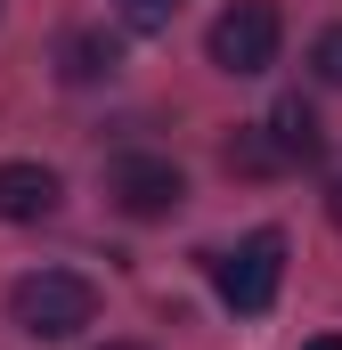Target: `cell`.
I'll return each mask as SVG.
<instances>
[{
    "label": "cell",
    "instance_id": "obj_1",
    "mask_svg": "<svg viewBox=\"0 0 342 350\" xmlns=\"http://www.w3.org/2000/svg\"><path fill=\"white\" fill-rule=\"evenodd\" d=\"M8 318L33 342H66V334H82L90 318H98V285H90L82 269H25L8 285Z\"/></svg>",
    "mask_w": 342,
    "mask_h": 350
},
{
    "label": "cell",
    "instance_id": "obj_2",
    "mask_svg": "<svg viewBox=\"0 0 342 350\" xmlns=\"http://www.w3.org/2000/svg\"><path fill=\"white\" fill-rule=\"evenodd\" d=\"M212 66L220 74H237V82H253V74H269L277 66V49H285V16L269 8V0H237V8H220L212 16Z\"/></svg>",
    "mask_w": 342,
    "mask_h": 350
},
{
    "label": "cell",
    "instance_id": "obj_3",
    "mask_svg": "<svg viewBox=\"0 0 342 350\" xmlns=\"http://www.w3.org/2000/svg\"><path fill=\"white\" fill-rule=\"evenodd\" d=\"M212 285H220V301H228L237 318H261V310L277 301V285H285V237H277V228H253L237 253L212 261Z\"/></svg>",
    "mask_w": 342,
    "mask_h": 350
},
{
    "label": "cell",
    "instance_id": "obj_4",
    "mask_svg": "<svg viewBox=\"0 0 342 350\" xmlns=\"http://www.w3.org/2000/svg\"><path fill=\"white\" fill-rule=\"evenodd\" d=\"M106 196H114L131 220H171V212L187 204V179H179V163H171V155H114Z\"/></svg>",
    "mask_w": 342,
    "mask_h": 350
},
{
    "label": "cell",
    "instance_id": "obj_5",
    "mask_svg": "<svg viewBox=\"0 0 342 350\" xmlns=\"http://www.w3.org/2000/svg\"><path fill=\"white\" fill-rule=\"evenodd\" d=\"M66 204V187L49 163H0V220H16V228H33V220H49Z\"/></svg>",
    "mask_w": 342,
    "mask_h": 350
},
{
    "label": "cell",
    "instance_id": "obj_6",
    "mask_svg": "<svg viewBox=\"0 0 342 350\" xmlns=\"http://www.w3.org/2000/svg\"><path fill=\"white\" fill-rule=\"evenodd\" d=\"M114 66H122V41H114L106 25H66V33H57V74L74 90L114 82Z\"/></svg>",
    "mask_w": 342,
    "mask_h": 350
},
{
    "label": "cell",
    "instance_id": "obj_7",
    "mask_svg": "<svg viewBox=\"0 0 342 350\" xmlns=\"http://www.w3.org/2000/svg\"><path fill=\"white\" fill-rule=\"evenodd\" d=\"M269 139H277L285 163H318V155H326V131H318V114H310L302 98H285V106L269 114Z\"/></svg>",
    "mask_w": 342,
    "mask_h": 350
},
{
    "label": "cell",
    "instance_id": "obj_8",
    "mask_svg": "<svg viewBox=\"0 0 342 350\" xmlns=\"http://www.w3.org/2000/svg\"><path fill=\"white\" fill-rule=\"evenodd\" d=\"M228 172L237 179H269V172H293V163L277 155V139H269V122H261V131H237V139H228Z\"/></svg>",
    "mask_w": 342,
    "mask_h": 350
},
{
    "label": "cell",
    "instance_id": "obj_9",
    "mask_svg": "<svg viewBox=\"0 0 342 350\" xmlns=\"http://www.w3.org/2000/svg\"><path fill=\"white\" fill-rule=\"evenodd\" d=\"M114 16H122V33H171L179 0H114Z\"/></svg>",
    "mask_w": 342,
    "mask_h": 350
},
{
    "label": "cell",
    "instance_id": "obj_10",
    "mask_svg": "<svg viewBox=\"0 0 342 350\" xmlns=\"http://www.w3.org/2000/svg\"><path fill=\"white\" fill-rule=\"evenodd\" d=\"M310 74H318L326 90H342V25H326V33L310 41Z\"/></svg>",
    "mask_w": 342,
    "mask_h": 350
},
{
    "label": "cell",
    "instance_id": "obj_11",
    "mask_svg": "<svg viewBox=\"0 0 342 350\" xmlns=\"http://www.w3.org/2000/svg\"><path fill=\"white\" fill-rule=\"evenodd\" d=\"M326 212H334V220H342V179H334V187H326Z\"/></svg>",
    "mask_w": 342,
    "mask_h": 350
},
{
    "label": "cell",
    "instance_id": "obj_12",
    "mask_svg": "<svg viewBox=\"0 0 342 350\" xmlns=\"http://www.w3.org/2000/svg\"><path fill=\"white\" fill-rule=\"evenodd\" d=\"M302 350H342V334H318V342H302Z\"/></svg>",
    "mask_w": 342,
    "mask_h": 350
},
{
    "label": "cell",
    "instance_id": "obj_13",
    "mask_svg": "<svg viewBox=\"0 0 342 350\" xmlns=\"http://www.w3.org/2000/svg\"><path fill=\"white\" fill-rule=\"evenodd\" d=\"M106 350H147V342H106Z\"/></svg>",
    "mask_w": 342,
    "mask_h": 350
}]
</instances>
